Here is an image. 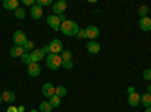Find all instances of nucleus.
Segmentation results:
<instances>
[{
  "label": "nucleus",
  "mask_w": 151,
  "mask_h": 112,
  "mask_svg": "<svg viewBox=\"0 0 151 112\" xmlns=\"http://www.w3.org/2000/svg\"><path fill=\"white\" fill-rule=\"evenodd\" d=\"M59 30L64 33V35H67V36H77L80 27H79V24L76 23V21L67 20V21H64V23H60V29H59Z\"/></svg>",
  "instance_id": "f257e3e1"
},
{
  "label": "nucleus",
  "mask_w": 151,
  "mask_h": 112,
  "mask_svg": "<svg viewBox=\"0 0 151 112\" xmlns=\"http://www.w3.org/2000/svg\"><path fill=\"white\" fill-rule=\"evenodd\" d=\"M45 64L50 70H59V67L62 65V59L60 55H55V53H50L45 58Z\"/></svg>",
  "instance_id": "f03ea898"
},
{
  "label": "nucleus",
  "mask_w": 151,
  "mask_h": 112,
  "mask_svg": "<svg viewBox=\"0 0 151 112\" xmlns=\"http://www.w3.org/2000/svg\"><path fill=\"white\" fill-rule=\"evenodd\" d=\"M12 40H14V44L15 46H24V43L27 41V36H26V33H24L23 30H15L14 32V36H12Z\"/></svg>",
  "instance_id": "7ed1b4c3"
},
{
  "label": "nucleus",
  "mask_w": 151,
  "mask_h": 112,
  "mask_svg": "<svg viewBox=\"0 0 151 112\" xmlns=\"http://www.w3.org/2000/svg\"><path fill=\"white\" fill-rule=\"evenodd\" d=\"M47 24L50 27H52L53 30H59L60 29V20L58 18V15H55V14H50L48 17H47Z\"/></svg>",
  "instance_id": "20e7f679"
},
{
  "label": "nucleus",
  "mask_w": 151,
  "mask_h": 112,
  "mask_svg": "<svg viewBox=\"0 0 151 112\" xmlns=\"http://www.w3.org/2000/svg\"><path fill=\"white\" fill-rule=\"evenodd\" d=\"M67 2L65 0H58V2L53 3V12H55V15H59V14H64L65 9H67Z\"/></svg>",
  "instance_id": "39448f33"
},
{
  "label": "nucleus",
  "mask_w": 151,
  "mask_h": 112,
  "mask_svg": "<svg viewBox=\"0 0 151 112\" xmlns=\"http://www.w3.org/2000/svg\"><path fill=\"white\" fill-rule=\"evenodd\" d=\"M27 74L30 77H36L41 74V65L38 62H32L30 65H27Z\"/></svg>",
  "instance_id": "423d86ee"
},
{
  "label": "nucleus",
  "mask_w": 151,
  "mask_h": 112,
  "mask_svg": "<svg viewBox=\"0 0 151 112\" xmlns=\"http://www.w3.org/2000/svg\"><path fill=\"white\" fill-rule=\"evenodd\" d=\"M48 47H50V53H55V55H59L64 50V46H62V43L59 40H53L48 44Z\"/></svg>",
  "instance_id": "0eeeda50"
},
{
  "label": "nucleus",
  "mask_w": 151,
  "mask_h": 112,
  "mask_svg": "<svg viewBox=\"0 0 151 112\" xmlns=\"http://www.w3.org/2000/svg\"><path fill=\"white\" fill-rule=\"evenodd\" d=\"M85 33H86V38H89L92 41L97 38V36H100V30H98L97 26H88L85 29Z\"/></svg>",
  "instance_id": "6e6552de"
},
{
  "label": "nucleus",
  "mask_w": 151,
  "mask_h": 112,
  "mask_svg": "<svg viewBox=\"0 0 151 112\" xmlns=\"http://www.w3.org/2000/svg\"><path fill=\"white\" fill-rule=\"evenodd\" d=\"M42 94L45 95V97H53V95H56V86H53L52 83H44V86H42Z\"/></svg>",
  "instance_id": "1a4fd4ad"
},
{
  "label": "nucleus",
  "mask_w": 151,
  "mask_h": 112,
  "mask_svg": "<svg viewBox=\"0 0 151 112\" xmlns=\"http://www.w3.org/2000/svg\"><path fill=\"white\" fill-rule=\"evenodd\" d=\"M44 52L41 50V48H33V50L30 52V58H32V62H38L40 64V61L44 59Z\"/></svg>",
  "instance_id": "9d476101"
},
{
  "label": "nucleus",
  "mask_w": 151,
  "mask_h": 112,
  "mask_svg": "<svg viewBox=\"0 0 151 112\" xmlns=\"http://www.w3.org/2000/svg\"><path fill=\"white\" fill-rule=\"evenodd\" d=\"M86 48H88V52H89L91 55H97V53H100V44L97 43V41H89L88 43V46H86Z\"/></svg>",
  "instance_id": "9b49d317"
},
{
  "label": "nucleus",
  "mask_w": 151,
  "mask_h": 112,
  "mask_svg": "<svg viewBox=\"0 0 151 112\" xmlns=\"http://www.w3.org/2000/svg\"><path fill=\"white\" fill-rule=\"evenodd\" d=\"M139 27L144 30V32H148L151 30V18L150 17H144L139 20Z\"/></svg>",
  "instance_id": "f8f14e48"
},
{
  "label": "nucleus",
  "mask_w": 151,
  "mask_h": 112,
  "mask_svg": "<svg viewBox=\"0 0 151 112\" xmlns=\"http://www.w3.org/2000/svg\"><path fill=\"white\" fill-rule=\"evenodd\" d=\"M30 17L33 20H40L42 17V8H40L38 5H33L32 9H30Z\"/></svg>",
  "instance_id": "ddd939ff"
},
{
  "label": "nucleus",
  "mask_w": 151,
  "mask_h": 112,
  "mask_svg": "<svg viewBox=\"0 0 151 112\" xmlns=\"http://www.w3.org/2000/svg\"><path fill=\"white\" fill-rule=\"evenodd\" d=\"M24 53H26V52H24V48L21 46H14V47L11 48V52H9V55L12 58H21Z\"/></svg>",
  "instance_id": "4468645a"
},
{
  "label": "nucleus",
  "mask_w": 151,
  "mask_h": 112,
  "mask_svg": "<svg viewBox=\"0 0 151 112\" xmlns=\"http://www.w3.org/2000/svg\"><path fill=\"white\" fill-rule=\"evenodd\" d=\"M3 8L8 11H17L18 9V0H5Z\"/></svg>",
  "instance_id": "2eb2a0df"
},
{
  "label": "nucleus",
  "mask_w": 151,
  "mask_h": 112,
  "mask_svg": "<svg viewBox=\"0 0 151 112\" xmlns=\"http://www.w3.org/2000/svg\"><path fill=\"white\" fill-rule=\"evenodd\" d=\"M141 103V95L137 92H133V94H129V105L130 106H137Z\"/></svg>",
  "instance_id": "dca6fc26"
},
{
  "label": "nucleus",
  "mask_w": 151,
  "mask_h": 112,
  "mask_svg": "<svg viewBox=\"0 0 151 112\" xmlns=\"http://www.w3.org/2000/svg\"><path fill=\"white\" fill-rule=\"evenodd\" d=\"M2 98H3V102H6V103H12L15 100V92L14 91H3Z\"/></svg>",
  "instance_id": "f3484780"
},
{
  "label": "nucleus",
  "mask_w": 151,
  "mask_h": 112,
  "mask_svg": "<svg viewBox=\"0 0 151 112\" xmlns=\"http://www.w3.org/2000/svg\"><path fill=\"white\" fill-rule=\"evenodd\" d=\"M141 103L144 105L145 109L150 108V106H151V95H150V94H144V95H141Z\"/></svg>",
  "instance_id": "a211bd4d"
},
{
  "label": "nucleus",
  "mask_w": 151,
  "mask_h": 112,
  "mask_svg": "<svg viewBox=\"0 0 151 112\" xmlns=\"http://www.w3.org/2000/svg\"><path fill=\"white\" fill-rule=\"evenodd\" d=\"M48 103H50V106H52L53 109L58 108V106H60V97H58V95L50 97V98H48Z\"/></svg>",
  "instance_id": "6ab92c4d"
},
{
  "label": "nucleus",
  "mask_w": 151,
  "mask_h": 112,
  "mask_svg": "<svg viewBox=\"0 0 151 112\" xmlns=\"http://www.w3.org/2000/svg\"><path fill=\"white\" fill-rule=\"evenodd\" d=\"M52 106H50V103L48 102H41V105H40V111L41 112H52Z\"/></svg>",
  "instance_id": "aec40b11"
},
{
  "label": "nucleus",
  "mask_w": 151,
  "mask_h": 112,
  "mask_svg": "<svg viewBox=\"0 0 151 112\" xmlns=\"http://www.w3.org/2000/svg\"><path fill=\"white\" fill-rule=\"evenodd\" d=\"M71 56H73V53H71L70 50H62V53H60V59H62V62L71 61Z\"/></svg>",
  "instance_id": "412c9836"
},
{
  "label": "nucleus",
  "mask_w": 151,
  "mask_h": 112,
  "mask_svg": "<svg viewBox=\"0 0 151 112\" xmlns=\"http://www.w3.org/2000/svg\"><path fill=\"white\" fill-rule=\"evenodd\" d=\"M65 94H67V88H65V86H62V85L60 86H56V95L58 97L62 98V97H65Z\"/></svg>",
  "instance_id": "4be33fe9"
},
{
  "label": "nucleus",
  "mask_w": 151,
  "mask_h": 112,
  "mask_svg": "<svg viewBox=\"0 0 151 112\" xmlns=\"http://www.w3.org/2000/svg\"><path fill=\"white\" fill-rule=\"evenodd\" d=\"M137 14L141 15V18H144V17H148V6H141L139 9H137Z\"/></svg>",
  "instance_id": "5701e85b"
},
{
  "label": "nucleus",
  "mask_w": 151,
  "mask_h": 112,
  "mask_svg": "<svg viewBox=\"0 0 151 112\" xmlns=\"http://www.w3.org/2000/svg\"><path fill=\"white\" fill-rule=\"evenodd\" d=\"M21 62H23V64H26V65H30V64H32L30 53H24V55L21 56Z\"/></svg>",
  "instance_id": "b1692460"
},
{
  "label": "nucleus",
  "mask_w": 151,
  "mask_h": 112,
  "mask_svg": "<svg viewBox=\"0 0 151 112\" xmlns=\"http://www.w3.org/2000/svg\"><path fill=\"white\" fill-rule=\"evenodd\" d=\"M35 5H38L40 8H45V6H50V5H52V0H36Z\"/></svg>",
  "instance_id": "393cba45"
},
{
  "label": "nucleus",
  "mask_w": 151,
  "mask_h": 112,
  "mask_svg": "<svg viewBox=\"0 0 151 112\" xmlns=\"http://www.w3.org/2000/svg\"><path fill=\"white\" fill-rule=\"evenodd\" d=\"M23 48H24V52H26V53H29V52H32V50H33V43L27 40L26 43H24V46H23Z\"/></svg>",
  "instance_id": "a878e982"
},
{
  "label": "nucleus",
  "mask_w": 151,
  "mask_h": 112,
  "mask_svg": "<svg viewBox=\"0 0 151 112\" xmlns=\"http://www.w3.org/2000/svg\"><path fill=\"white\" fill-rule=\"evenodd\" d=\"M24 17H26V11H24V9H21V8H18V9L15 11V18H18V20H23Z\"/></svg>",
  "instance_id": "bb28decb"
},
{
  "label": "nucleus",
  "mask_w": 151,
  "mask_h": 112,
  "mask_svg": "<svg viewBox=\"0 0 151 112\" xmlns=\"http://www.w3.org/2000/svg\"><path fill=\"white\" fill-rule=\"evenodd\" d=\"M142 76H144V79H145V80H151V68H147V70L144 71Z\"/></svg>",
  "instance_id": "cd10ccee"
},
{
  "label": "nucleus",
  "mask_w": 151,
  "mask_h": 112,
  "mask_svg": "<svg viewBox=\"0 0 151 112\" xmlns=\"http://www.w3.org/2000/svg\"><path fill=\"white\" fill-rule=\"evenodd\" d=\"M62 65H64V68H67V70H70V68H73V61H65V62H62Z\"/></svg>",
  "instance_id": "c85d7f7f"
},
{
  "label": "nucleus",
  "mask_w": 151,
  "mask_h": 112,
  "mask_svg": "<svg viewBox=\"0 0 151 112\" xmlns=\"http://www.w3.org/2000/svg\"><path fill=\"white\" fill-rule=\"evenodd\" d=\"M76 38H79V40H82V38H86L85 29H80V30H79V33H77V36H76Z\"/></svg>",
  "instance_id": "c756f323"
},
{
  "label": "nucleus",
  "mask_w": 151,
  "mask_h": 112,
  "mask_svg": "<svg viewBox=\"0 0 151 112\" xmlns=\"http://www.w3.org/2000/svg\"><path fill=\"white\" fill-rule=\"evenodd\" d=\"M23 3L26 5V6H33L36 2H35V0H23Z\"/></svg>",
  "instance_id": "7c9ffc66"
},
{
  "label": "nucleus",
  "mask_w": 151,
  "mask_h": 112,
  "mask_svg": "<svg viewBox=\"0 0 151 112\" xmlns=\"http://www.w3.org/2000/svg\"><path fill=\"white\" fill-rule=\"evenodd\" d=\"M41 50L44 52V55H50V47H48V46H44Z\"/></svg>",
  "instance_id": "2f4dec72"
},
{
  "label": "nucleus",
  "mask_w": 151,
  "mask_h": 112,
  "mask_svg": "<svg viewBox=\"0 0 151 112\" xmlns=\"http://www.w3.org/2000/svg\"><path fill=\"white\" fill-rule=\"evenodd\" d=\"M58 18L60 20V23H64V21H67V17H65V14H59V15H58Z\"/></svg>",
  "instance_id": "473e14b6"
},
{
  "label": "nucleus",
  "mask_w": 151,
  "mask_h": 112,
  "mask_svg": "<svg viewBox=\"0 0 151 112\" xmlns=\"http://www.w3.org/2000/svg\"><path fill=\"white\" fill-rule=\"evenodd\" d=\"M6 112H18V108H15V106H9Z\"/></svg>",
  "instance_id": "72a5a7b5"
},
{
  "label": "nucleus",
  "mask_w": 151,
  "mask_h": 112,
  "mask_svg": "<svg viewBox=\"0 0 151 112\" xmlns=\"http://www.w3.org/2000/svg\"><path fill=\"white\" fill-rule=\"evenodd\" d=\"M127 91H129V94H133V92H136V90L133 88V86H129V90H127Z\"/></svg>",
  "instance_id": "f704fd0d"
},
{
  "label": "nucleus",
  "mask_w": 151,
  "mask_h": 112,
  "mask_svg": "<svg viewBox=\"0 0 151 112\" xmlns=\"http://www.w3.org/2000/svg\"><path fill=\"white\" fill-rule=\"evenodd\" d=\"M24 111H26V108H24V106H20L18 108V112H24Z\"/></svg>",
  "instance_id": "c9c22d12"
},
{
  "label": "nucleus",
  "mask_w": 151,
  "mask_h": 112,
  "mask_svg": "<svg viewBox=\"0 0 151 112\" xmlns=\"http://www.w3.org/2000/svg\"><path fill=\"white\" fill-rule=\"evenodd\" d=\"M147 94H150V95H151V85L148 86V92H147Z\"/></svg>",
  "instance_id": "e433bc0d"
},
{
  "label": "nucleus",
  "mask_w": 151,
  "mask_h": 112,
  "mask_svg": "<svg viewBox=\"0 0 151 112\" xmlns=\"http://www.w3.org/2000/svg\"><path fill=\"white\" fill-rule=\"evenodd\" d=\"M145 112H151V106H150V108H147V109H145Z\"/></svg>",
  "instance_id": "4c0bfd02"
},
{
  "label": "nucleus",
  "mask_w": 151,
  "mask_h": 112,
  "mask_svg": "<svg viewBox=\"0 0 151 112\" xmlns=\"http://www.w3.org/2000/svg\"><path fill=\"white\" fill-rule=\"evenodd\" d=\"M3 102V98H2V94H0V103H2Z\"/></svg>",
  "instance_id": "58836bf2"
},
{
  "label": "nucleus",
  "mask_w": 151,
  "mask_h": 112,
  "mask_svg": "<svg viewBox=\"0 0 151 112\" xmlns=\"http://www.w3.org/2000/svg\"><path fill=\"white\" fill-rule=\"evenodd\" d=\"M30 112H38V111H36V109H32V111H30Z\"/></svg>",
  "instance_id": "ea45409f"
}]
</instances>
